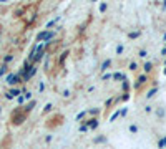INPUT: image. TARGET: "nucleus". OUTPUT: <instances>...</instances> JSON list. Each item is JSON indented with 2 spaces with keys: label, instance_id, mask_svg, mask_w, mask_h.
<instances>
[{
  "label": "nucleus",
  "instance_id": "f257e3e1",
  "mask_svg": "<svg viewBox=\"0 0 166 149\" xmlns=\"http://www.w3.org/2000/svg\"><path fill=\"white\" fill-rule=\"evenodd\" d=\"M20 94H22V90H18V88H13V90H10L8 93H5V98L7 99H12V98H18Z\"/></svg>",
  "mask_w": 166,
  "mask_h": 149
},
{
  "label": "nucleus",
  "instance_id": "f03ea898",
  "mask_svg": "<svg viewBox=\"0 0 166 149\" xmlns=\"http://www.w3.org/2000/svg\"><path fill=\"white\" fill-rule=\"evenodd\" d=\"M85 124H88V128H91V129H95V128H98V119L96 118H91V119H88V121H85Z\"/></svg>",
  "mask_w": 166,
  "mask_h": 149
},
{
  "label": "nucleus",
  "instance_id": "7ed1b4c3",
  "mask_svg": "<svg viewBox=\"0 0 166 149\" xmlns=\"http://www.w3.org/2000/svg\"><path fill=\"white\" fill-rule=\"evenodd\" d=\"M35 104H37V101H35V99H30V103H28V104L23 108V113H25V114H27V113H30V111H32L33 108H35Z\"/></svg>",
  "mask_w": 166,
  "mask_h": 149
},
{
  "label": "nucleus",
  "instance_id": "20e7f679",
  "mask_svg": "<svg viewBox=\"0 0 166 149\" xmlns=\"http://www.w3.org/2000/svg\"><path fill=\"white\" fill-rule=\"evenodd\" d=\"M25 116H27V114H18V116H13V124H22V123L25 121Z\"/></svg>",
  "mask_w": 166,
  "mask_h": 149
},
{
  "label": "nucleus",
  "instance_id": "39448f33",
  "mask_svg": "<svg viewBox=\"0 0 166 149\" xmlns=\"http://www.w3.org/2000/svg\"><path fill=\"white\" fill-rule=\"evenodd\" d=\"M143 70H145V73H150V71L153 70V63H151V61H146V63H145V68H143Z\"/></svg>",
  "mask_w": 166,
  "mask_h": 149
},
{
  "label": "nucleus",
  "instance_id": "423d86ee",
  "mask_svg": "<svg viewBox=\"0 0 166 149\" xmlns=\"http://www.w3.org/2000/svg\"><path fill=\"white\" fill-rule=\"evenodd\" d=\"M7 83H8V85H15V83H17L15 81V74H13V73L7 76Z\"/></svg>",
  "mask_w": 166,
  "mask_h": 149
},
{
  "label": "nucleus",
  "instance_id": "0eeeda50",
  "mask_svg": "<svg viewBox=\"0 0 166 149\" xmlns=\"http://www.w3.org/2000/svg\"><path fill=\"white\" fill-rule=\"evenodd\" d=\"M47 31H48V30H43V31H40L38 35H37V42H42V40H45V35H47Z\"/></svg>",
  "mask_w": 166,
  "mask_h": 149
},
{
  "label": "nucleus",
  "instance_id": "6e6552de",
  "mask_svg": "<svg viewBox=\"0 0 166 149\" xmlns=\"http://www.w3.org/2000/svg\"><path fill=\"white\" fill-rule=\"evenodd\" d=\"M111 65V60H105L103 61V65H101V71H105V70H108V66Z\"/></svg>",
  "mask_w": 166,
  "mask_h": 149
},
{
  "label": "nucleus",
  "instance_id": "1a4fd4ad",
  "mask_svg": "<svg viewBox=\"0 0 166 149\" xmlns=\"http://www.w3.org/2000/svg\"><path fill=\"white\" fill-rule=\"evenodd\" d=\"M12 60H13V55H7V56L4 58V65H7V63H10Z\"/></svg>",
  "mask_w": 166,
  "mask_h": 149
},
{
  "label": "nucleus",
  "instance_id": "9d476101",
  "mask_svg": "<svg viewBox=\"0 0 166 149\" xmlns=\"http://www.w3.org/2000/svg\"><path fill=\"white\" fill-rule=\"evenodd\" d=\"M7 68H8L7 65H2V66H0V76H4V74L7 73Z\"/></svg>",
  "mask_w": 166,
  "mask_h": 149
},
{
  "label": "nucleus",
  "instance_id": "9b49d317",
  "mask_svg": "<svg viewBox=\"0 0 166 149\" xmlns=\"http://www.w3.org/2000/svg\"><path fill=\"white\" fill-rule=\"evenodd\" d=\"M156 91H158V88H151V90L148 91L146 96H148V98H151V96H154V93H156Z\"/></svg>",
  "mask_w": 166,
  "mask_h": 149
},
{
  "label": "nucleus",
  "instance_id": "f8f14e48",
  "mask_svg": "<svg viewBox=\"0 0 166 149\" xmlns=\"http://www.w3.org/2000/svg\"><path fill=\"white\" fill-rule=\"evenodd\" d=\"M58 20H60V18H58V17H57V18H55V20H50V22H48V23H47V28H50V27H53V25H55V23H57V22H58Z\"/></svg>",
  "mask_w": 166,
  "mask_h": 149
},
{
  "label": "nucleus",
  "instance_id": "ddd939ff",
  "mask_svg": "<svg viewBox=\"0 0 166 149\" xmlns=\"http://www.w3.org/2000/svg\"><path fill=\"white\" fill-rule=\"evenodd\" d=\"M158 147H161V149H163V147H166V137H163L161 141L158 142Z\"/></svg>",
  "mask_w": 166,
  "mask_h": 149
},
{
  "label": "nucleus",
  "instance_id": "4468645a",
  "mask_svg": "<svg viewBox=\"0 0 166 149\" xmlns=\"http://www.w3.org/2000/svg\"><path fill=\"white\" fill-rule=\"evenodd\" d=\"M88 129H90V128H88V124H85V123L80 126V133H85V131H88Z\"/></svg>",
  "mask_w": 166,
  "mask_h": 149
},
{
  "label": "nucleus",
  "instance_id": "2eb2a0df",
  "mask_svg": "<svg viewBox=\"0 0 166 149\" xmlns=\"http://www.w3.org/2000/svg\"><path fill=\"white\" fill-rule=\"evenodd\" d=\"M145 81H146V74H141V76L138 78V85H143Z\"/></svg>",
  "mask_w": 166,
  "mask_h": 149
},
{
  "label": "nucleus",
  "instance_id": "dca6fc26",
  "mask_svg": "<svg viewBox=\"0 0 166 149\" xmlns=\"http://www.w3.org/2000/svg\"><path fill=\"white\" fill-rule=\"evenodd\" d=\"M113 78H115V80H125V74H121V73H115V74H113Z\"/></svg>",
  "mask_w": 166,
  "mask_h": 149
},
{
  "label": "nucleus",
  "instance_id": "f3484780",
  "mask_svg": "<svg viewBox=\"0 0 166 149\" xmlns=\"http://www.w3.org/2000/svg\"><path fill=\"white\" fill-rule=\"evenodd\" d=\"M85 116H87V111H81V113H78V114H76V119L80 121V119H81V118H85Z\"/></svg>",
  "mask_w": 166,
  "mask_h": 149
},
{
  "label": "nucleus",
  "instance_id": "a211bd4d",
  "mask_svg": "<svg viewBox=\"0 0 166 149\" xmlns=\"http://www.w3.org/2000/svg\"><path fill=\"white\" fill-rule=\"evenodd\" d=\"M118 116H120V111H116V113H113V114L110 116V121H115V119L118 118Z\"/></svg>",
  "mask_w": 166,
  "mask_h": 149
},
{
  "label": "nucleus",
  "instance_id": "6ab92c4d",
  "mask_svg": "<svg viewBox=\"0 0 166 149\" xmlns=\"http://www.w3.org/2000/svg\"><path fill=\"white\" fill-rule=\"evenodd\" d=\"M138 35H140L138 31H131V33H130V35H128V36H130V38L133 40V38H138Z\"/></svg>",
  "mask_w": 166,
  "mask_h": 149
},
{
  "label": "nucleus",
  "instance_id": "aec40b11",
  "mask_svg": "<svg viewBox=\"0 0 166 149\" xmlns=\"http://www.w3.org/2000/svg\"><path fill=\"white\" fill-rule=\"evenodd\" d=\"M130 131H131V133H138V126H136V124H131L130 126Z\"/></svg>",
  "mask_w": 166,
  "mask_h": 149
},
{
  "label": "nucleus",
  "instance_id": "412c9836",
  "mask_svg": "<svg viewBox=\"0 0 166 149\" xmlns=\"http://www.w3.org/2000/svg\"><path fill=\"white\" fill-rule=\"evenodd\" d=\"M123 53V45H118L116 47V55H121Z\"/></svg>",
  "mask_w": 166,
  "mask_h": 149
},
{
  "label": "nucleus",
  "instance_id": "4be33fe9",
  "mask_svg": "<svg viewBox=\"0 0 166 149\" xmlns=\"http://www.w3.org/2000/svg\"><path fill=\"white\" fill-rule=\"evenodd\" d=\"M51 108H53V106L50 104V103H48V104H45V108H43V111L45 113H48V111H51Z\"/></svg>",
  "mask_w": 166,
  "mask_h": 149
},
{
  "label": "nucleus",
  "instance_id": "5701e85b",
  "mask_svg": "<svg viewBox=\"0 0 166 149\" xmlns=\"http://www.w3.org/2000/svg\"><path fill=\"white\" fill-rule=\"evenodd\" d=\"M17 101H18V104H22V103L25 101V96H23V94H20L18 98H17Z\"/></svg>",
  "mask_w": 166,
  "mask_h": 149
},
{
  "label": "nucleus",
  "instance_id": "b1692460",
  "mask_svg": "<svg viewBox=\"0 0 166 149\" xmlns=\"http://www.w3.org/2000/svg\"><path fill=\"white\" fill-rule=\"evenodd\" d=\"M106 7H108L106 4H100V12H105V10H106Z\"/></svg>",
  "mask_w": 166,
  "mask_h": 149
},
{
  "label": "nucleus",
  "instance_id": "393cba45",
  "mask_svg": "<svg viewBox=\"0 0 166 149\" xmlns=\"http://www.w3.org/2000/svg\"><path fill=\"white\" fill-rule=\"evenodd\" d=\"M23 96H25V99H30V98H32V93H30V91H25Z\"/></svg>",
  "mask_w": 166,
  "mask_h": 149
},
{
  "label": "nucleus",
  "instance_id": "a878e982",
  "mask_svg": "<svg viewBox=\"0 0 166 149\" xmlns=\"http://www.w3.org/2000/svg\"><path fill=\"white\" fill-rule=\"evenodd\" d=\"M110 78H113V74H111V73H106V74H103L101 80H110Z\"/></svg>",
  "mask_w": 166,
  "mask_h": 149
},
{
  "label": "nucleus",
  "instance_id": "bb28decb",
  "mask_svg": "<svg viewBox=\"0 0 166 149\" xmlns=\"http://www.w3.org/2000/svg\"><path fill=\"white\" fill-rule=\"evenodd\" d=\"M126 113H128V109H126V108H123V109L120 111V116H126Z\"/></svg>",
  "mask_w": 166,
  "mask_h": 149
},
{
  "label": "nucleus",
  "instance_id": "cd10ccee",
  "mask_svg": "<svg viewBox=\"0 0 166 149\" xmlns=\"http://www.w3.org/2000/svg\"><path fill=\"white\" fill-rule=\"evenodd\" d=\"M67 55H68V51H65L63 55L60 56V63H63V60H65V58H67Z\"/></svg>",
  "mask_w": 166,
  "mask_h": 149
},
{
  "label": "nucleus",
  "instance_id": "c85d7f7f",
  "mask_svg": "<svg viewBox=\"0 0 166 149\" xmlns=\"http://www.w3.org/2000/svg\"><path fill=\"white\" fill-rule=\"evenodd\" d=\"M136 68H138V66H136V63H131V65H130V70H136Z\"/></svg>",
  "mask_w": 166,
  "mask_h": 149
},
{
  "label": "nucleus",
  "instance_id": "c756f323",
  "mask_svg": "<svg viewBox=\"0 0 166 149\" xmlns=\"http://www.w3.org/2000/svg\"><path fill=\"white\" fill-rule=\"evenodd\" d=\"M95 142H105V137H96Z\"/></svg>",
  "mask_w": 166,
  "mask_h": 149
},
{
  "label": "nucleus",
  "instance_id": "7c9ffc66",
  "mask_svg": "<svg viewBox=\"0 0 166 149\" xmlns=\"http://www.w3.org/2000/svg\"><path fill=\"white\" fill-rule=\"evenodd\" d=\"M111 103H113V98H110V99H106V101H105V104H106V106H110V104H111Z\"/></svg>",
  "mask_w": 166,
  "mask_h": 149
},
{
  "label": "nucleus",
  "instance_id": "2f4dec72",
  "mask_svg": "<svg viewBox=\"0 0 166 149\" xmlns=\"http://www.w3.org/2000/svg\"><path fill=\"white\" fill-rule=\"evenodd\" d=\"M128 88H130V86H128V83L125 81V83H123V90H125V91H128Z\"/></svg>",
  "mask_w": 166,
  "mask_h": 149
},
{
  "label": "nucleus",
  "instance_id": "473e14b6",
  "mask_svg": "<svg viewBox=\"0 0 166 149\" xmlns=\"http://www.w3.org/2000/svg\"><path fill=\"white\" fill-rule=\"evenodd\" d=\"M63 96H65V98H68V96H70V91L65 90V91H63Z\"/></svg>",
  "mask_w": 166,
  "mask_h": 149
},
{
  "label": "nucleus",
  "instance_id": "72a5a7b5",
  "mask_svg": "<svg viewBox=\"0 0 166 149\" xmlns=\"http://www.w3.org/2000/svg\"><path fill=\"white\" fill-rule=\"evenodd\" d=\"M90 114H98V109H95V108H93V109H90Z\"/></svg>",
  "mask_w": 166,
  "mask_h": 149
},
{
  "label": "nucleus",
  "instance_id": "f704fd0d",
  "mask_svg": "<svg viewBox=\"0 0 166 149\" xmlns=\"http://www.w3.org/2000/svg\"><path fill=\"white\" fill-rule=\"evenodd\" d=\"M140 56H143V58H145V56H146V51L141 50V51H140Z\"/></svg>",
  "mask_w": 166,
  "mask_h": 149
},
{
  "label": "nucleus",
  "instance_id": "c9c22d12",
  "mask_svg": "<svg viewBox=\"0 0 166 149\" xmlns=\"http://www.w3.org/2000/svg\"><path fill=\"white\" fill-rule=\"evenodd\" d=\"M38 90H40V91H43V90H45V85H43V83H40V86H38Z\"/></svg>",
  "mask_w": 166,
  "mask_h": 149
},
{
  "label": "nucleus",
  "instance_id": "e433bc0d",
  "mask_svg": "<svg viewBox=\"0 0 166 149\" xmlns=\"http://www.w3.org/2000/svg\"><path fill=\"white\" fill-rule=\"evenodd\" d=\"M161 55H163V56L166 55V47H164V48H163V50H161Z\"/></svg>",
  "mask_w": 166,
  "mask_h": 149
},
{
  "label": "nucleus",
  "instance_id": "4c0bfd02",
  "mask_svg": "<svg viewBox=\"0 0 166 149\" xmlns=\"http://www.w3.org/2000/svg\"><path fill=\"white\" fill-rule=\"evenodd\" d=\"M0 35H2V31H0Z\"/></svg>",
  "mask_w": 166,
  "mask_h": 149
}]
</instances>
